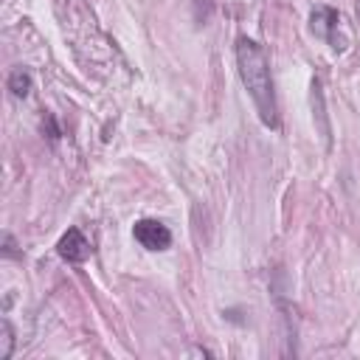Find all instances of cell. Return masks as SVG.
I'll return each instance as SVG.
<instances>
[{
  "label": "cell",
  "mask_w": 360,
  "mask_h": 360,
  "mask_svg": "<svg viewBox=\"0 0 360 360\" xmlns=\"http://www.w3.org/2000/svg\"><path fill=\"white\" fill-rule=\"evenodd\" d=\"M236 65H239L242 84L248 87L262 124L270 127V129H278V107H276L270 65H267V56H264L262 45L253 42L250 37H239L236 39Z\"/></svg>",
  "instance_id": "obj_1"
},
{
  "label": "cell",
  "mask_w": 360,
  "mask_h": 360,
  "mask_svg": "<svg viewBox=\"0 0 360 360\" xmlns=\"http://www.w3.org/2000/svg\"><path fill=\"white\" fill-rule=\"evenodd\" d=\"M132 236L146 250H166L172 245V231L160 219H138L132 228Z\"/></svg>",
  "instance_id": "obj_2"
},
{
  "label": "cell",
  "mask_w": 360,
  "mask_h": 360,
  "mask_svg": "<svg viewBox=\"0 0 360 360\" xmlns=\"http://www.w3.org/2000/svg\"><path fill=\"white\" fill-rule=\"evenodd\" d=\"M56 253H59L65 262H70V264H82V262L90 259L93 245H90V239H87L79 228H68V231L62 233V239L56 242Z\"/></svg>",
  "instance_id": "obj_3"
},
{
  "label": "cell",
  "mask_w": 360,
  "mask_h": 360,
  "mask_svg": "<svg viewBox=\"0 0 360 360\" xmlns=\"http://www.w3.org/2000/svg\"><path fill=\"white\" fill-rule=\"evenodd\" d=\"M338 25H340V14L335 8H329V6H318L312 11V17H309L312 34L321 37V39H326L332 48H343V39L338 37Z\"/></svg>",
  "instance_id": "obj_4"
},
{
  "label": "cell",
  "mask_w": 360,
  "mask_h": 360,
  "mask_svg": "<svg viewBox=\"0 0 360 360\" xmlns=\"http://www.w3.org/2000/svg\"><path fill=\"white\" fill-rule=\"evenodd\" d=\"M8 90L17 96V98H25L28 93H31V73L28 70H14L11 76H8Z\"/></svg>",
  "instance_id": "obj_5"
},
{
  "label": "cell",
  "mask_w": 360,
  "mask_h": 360,
  "mask_svg": "<svg viewBox=\"0 0 360 360\" xmlns=\"http://www.w3.org/2000/svg\"><path fill=\"white\" fill-rule=\"evenodd\" d=\"M11 346H14V332H11V323L3 321V349H0V360H8V357H11Z\"/></svg>",
  "instance_id": "obj_6"
}]
</instances>
